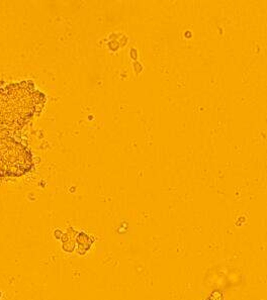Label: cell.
<instances>
[{"label":"cell","instance_id":"obj_1","mask_svg":"<svg viewBox=\"0 0 267 300\" xmlns=\"http://www.w3.org/2000/svg\"><path fill=\"white\" fill-rule=\"evenodd\" d=\"M46 100V95L30 80L0 87V123L13 131H19L40 114Z\"/></svg>","mask_w":267,"mask_h":300},{"label":"cell","instance_id":"obj_2","mask_svg":"<svg viewBox=\"0 0 267 300\" xmlns=\"http://www.w3.org/2000/svg\"><path fill=\"white\" fill-rule=\"evenodd\" d=\"M34 169L31 150L14 137V131L0 123V179L20 177Z\"/></svg>","mask_w":267,"mask_h":300}]
</instances>
